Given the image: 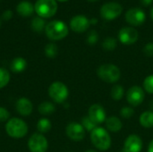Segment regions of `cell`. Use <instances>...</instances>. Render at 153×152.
I'll return each mask as SVG.
<instances>
[{"label":"cell","mask_w":153,"mask_h":152,"mask_svg":"<svg viewBox=\"0 0 153 152\" xmlns=\"http://www.w3.org/2000/svg\"><path fill=\"white\" fill-rule=\"evenodd\" d=\"M69 30L67 25L59 20H54L49 22L45 28V33L47 37L53 40L57 41L65 39L68 35Z\"/></svg>","instance_id":"6da1fadb"},{"label":"cell","mask_w":153,"mask_h":152,"mask_svg":"<svg viewBox=\"0 0 153 152\" xmlns=\"http://www.w3.org/2000/svg\"><path fill=\"white\" fill-rule=\"evenodd\" d=\"M91 141L93 146L101 151H106L111 147V137L109 133L103 127H96L91 132Z\"/></svg>","instance_id":"7a4b0ae2"},{"label":"cell","mask_w":153,"mask_h":152,"mask_svg":"<svg viewBox=\"0 0 153 152\" xmlns=\"http://www.w3.org/2000/svg\"><path fill=\"white\" fill-rule=\"evenodd\" d=\"M6 133L13 139H21L28 133V125L21 118L13 117L7 121L5 125Z\"/></svg>","instance_id":"3957f363"},{"label":"cell","mask_w":153,"mask_h":152,"mask_svg":"<svg viewBox=\"0 0 153 152\" xmlns=\"http://www.w3.org/2000/svg\"><path fill=\"white\" fill-rule=\"evenodd\" d=\"M97 74L103 82L108 83H115L120 79L121 72L120 69L114 64H104L98 68Z\"/></svg>","instance_id":"277c9868"},{"label":"cell","mask_w":153,"mask_h":152,"mask_svg":"<svg viewBox=\"0 0 153 152\" xmlns=\"http://www.w3.org/2000/svg\"><path fill=\"white\" fill-rule=\"evenodd\" d=\"M35 12L41 18H50L57 12V3L56 0H37L34 5Z\"/></svg>","instance_id":"5b68a950"},{"label":"cell","mask_w":153,"mask_h":152,"mask_svg":"<svg viewBox=\"0 0 153 152\" xmlns=\"http://www.w3.org/2000/svg\"><path fill=\"white\" fill-rule=\"evenodd\" d=\"M69 95V90L67 86L61 82H53L48 88V96L56 103H64Z\"/></svg>","instance_id":"8992f818"},{"label":"cell","mask_w":153,"mask_h":152,"mask_svg":"<svg viewBox=\"0 0 153 152\" xmlns=\"http://www.w3.org/2000/svg\"><path fill=\"white\" fill-rule=\"evenodd\" d=\"M123 12V7L117 2H108L100 7V16L106 21H113L119 17Z\"/></svg>","instance_id":"52a82bcc"},{"label":"cell","mask_w":153,"mask_h":152,"mask_svg":"<svg viewBox=\"0 0 153 152\" xmlns=\"http://www.w3.org/2000/svg\"><path fill=\"white\" fill-rule=\"evenodd\" d=\"M28 148L30 152H46L48 148V142L42 133H34L28 141Z\"/></svg>","instance_id":"ba28073f"},{"label":"cell","mask_w":153,"mask_h":152,"mask_svg":"<svg viewBox=\"0 0 153 152\" xmlns=\"http://www.w3.org/2000/svg\"><path fill=\"white\" fill-rule=\"evenodd\" d=\"M145 99V91L143 88L134 85L132 86L126 92V100L132 107H137L141 105Z\"/></svg>","instance_id":"9c48e42d"},{"label":"cell","mask_w":153,"mask_h":152,"mask_svg":"<svg viewBox=\"0 0 153 152\" xmlns=\"http://www.w3.org/2000/svg\"><path fill=\"white\" fill-rule=\"evenodd\" d=\"M146 20V14L141 8H131L126 13V21L131 26H140Z\"/></svg>","instance_id":"30bf717a"},{"label":"cell","mask_w":153,"mask_h":152,"mask_svg":"<svg viewBox=\"0 0 153 152\" xmlns=\"http://www.w3.org/2000/svg\"><path fill=\"white\" fill-rule=\"evenodd\" d=\"M139 39V33L134 27H124L118 32V39L124 45H133Z\"/></svg>","instance_id":"8fae6325"},{"label":"cell","mask_w":153,"mask_h":152,"mask_svg":"<svg viewBox=\"0 0 153 152\" xmlns=\"http://www.w3.org/2000/svg\"><path fill=\"white\" fill-rule=\"evenodd\" d=\"M85 129L83 126L77 122H71L65 128L67 137L74 142H80L85 137Z\"/></svg>","instance_id":"7c38bea8"},{"label":"cell","mask_w":153,"mask_h":152,"mask_svg":"<svg viewBox=\"0 0 153 152\" xmlns=\"http://www.w3.org/2000/svg\"><path fill=\"white\" fill-rule=\"evenodd\" d=\"M91 25L90 20L82 14L74 16L70 21V28L73 31L77 33L85 32Z\"/></svg>","instance_id":"4fadbf2b"},{"label":"cell","mask_w":153,"mask_h":152,"mask_svg":"<svg viewBox=\"0 0 153 152\" xmlns=\"http://www.w3.org/2000/svg\"><path fill=\"white\" fill-rule=\"evenodd\" d=\"M88 116L97 125H101L107 119L105 108L100 104H93L90 107L88 111Z\"/></svg>","instance_id":"5bb4252c"},{"label":"cell","mask_w":153,"mask_h":152,"mask_svg":"<svg viewBox=\"0 0 153 152\" xmlns=\"http://www.w3.org/2000/svg\"><path fill=\"white\" fill-rule=\"evenodd\" d=\"M143 141L137 134H130L124 142V152H141L143 150Z\"/></svg>","instance_id":"9a60e30c"},{"label":"cell","mask_w":153,"mask_h":152,"mask_svg":"<svg viewBox=\"0 0 153 152\" xmlns=\"http://www.w3.org/2000/svg\"><path fill=\"white\" fill-rule=\"evenodd\" d=\"M15 108L19 115H21L22 116H28L32 113L33 105L29 99L21 98L16 101Z\"/></svg>","instance_id":"2e32d148"},{"label":"cell","mask_w":153,"mask_h":152,"mask_svg":"<svg viewBox=\"0 0 153 152\" xmlns=\"http://www.w3.org/2000/svg\"><path fill=\"white\" fill-rule=\"evenodd\" d=\"M16 11L20 15L23 17H28V16H30L35 12V8H34V5L30 2L22 1L17 4Z\"/></svg>","instance_id":"e0dca14e"},{"label":"cell","mask_w":153,"mask_h":152,"mask_svg":"<svg viewBox=\"0 0 153 152\" xmlns=\"http://www.w3.org/2000/svg\"><path fill=\"white\" fill-rule=\"evenodd\" d=\"M105 123H106L107 130L108 132H111V133H117L123 127V124H122L121 120L118 117L114 116L108 117L106 119Z\"/></svg>","instance_id":"ac0fdd59"},{"label":"cell","mask_w":153,"mask_h":152,"mask_svg":"<svg viewBox=\"0 0 153 152\" xmlns=\"http://www.w3.org/2000/svg\"><path fill=\"white\" fill-rule=\"evenodd\" d=\"M27 67V61L23 57H15L11 64V70L14 73H22Z\"/></svg>","instance_id":"d6986e66"},{"label":"cell","mask_w":153,"mask_h":152,"mask_svg":"<svg viewBox=\"0 0 153 152\" xmlns=\"http://www.w3.org/2000/svg\"><path fill=\"white\" fill-rule=\"evenodd\" d=\"M140 124L144 128L153 127V111H145L143 112L139 118Z\"/></svg>","instance_id":"ffe728a7"},{"label":"cell","mask_w":153,"mask_h":152,"mask_svg":"<svg viewBox=\"0 0 153 152\" xmlns=\"http://www.w3.org/2000/svg\"><path fill=\"white\" fill-rule=\"evenodd\" d=\"M38 110H39V114H41L43 116H48V115L53 114L56 111V107L52 102L44 101L39 105Z\"/></svg>","instance_id":"44dd1931"},{"label":"cell","mask_w":153,"mask_h":152,"mask_svg":"<svg viewBox=\"0 0 153 152\" xmlns=\"http://www.w3.org/2000/svg\"><path fill=\"white\" fill-rule=\"evenodd\" d=\"M51 127H52V125H51L50 120L46 117L40 118L37 123V129L39 132V133H48L51 130Z\"/></svg>","instance_id":"7402d4cb"},{"label":"cell","mask_w":153,"mask_h":152,"mask_svg":"<svg viewBox=\"0 0 153 152\" xmlns=\"http://www.w3.org/2000/svg\"><path fill=\"white\" fill-rule=\"evenodd\" d=\"M46 22L44 21L43 18L38 16V17H35L32 21H31V23H30V26H31V29L38 32V33H40L41 31H43L46 28Z\"/></svg>","instance_id":"603a6c76"},{"label":"cell","mask_w":153,"mask_h":152,"mask_svg":"<svg viewBox=\"0 0 153 152\" xmlns=\"http://www.w3.org/2000/svg\"><path fill=\"white\" fill-rule=\"evenodd\" d=\"M125 94V90L123 88L122 85L119 84H116L112 87L111 90H110V95L112 97V99L114 100H120L123 99Z\"/></svg>","instance_id":"cb8c5ba5"},{"label":"cell","mask_w":153,"mask_h":152,"mask_svg":"<svg viewBox=\"0 0 153 152\" xmlns=\"http://www.w3.org/2000/svg\"><path fill=\"white\" fill-rule=\"evenodd\" d=\"M58 53V47L55 43H48L45 47V55L48 58H55Z\"/></svg>","instance_id":"d4e9b609"},{"label":"cell","mask_w":153,"mask_h":152,"mask_svg":"<svg viewBox=\"0 0 153 152\" xmlns=\"http://www.w3.org/2000/svg\"><path fill=\"white\" fill-rule=\"evenodd\" d=\"M10 73L9 72L4 69L0 67V89L4 88L10 82Z\"/></svg>","instance_id":"484cf974"},{"label":"cell","mask_w":153,"mask_h":152,"mask_svg":"<svg viewBox=\"0 0 153 152\" xmlns=\"http://www.w3.org/2000/svg\"><path fill=\"white\" fill-rule=\"evenodd\" d=\"M102 47L107 51H112L117 47V39L112 37H108L102 42Z\"/></svg>","instance_id":"4316f807"},{"label":"cell","mask_w":153,"mask_h":152,"mask_svg":"<svg viewBox=\"0 0 153 152\" xmlns=\"http://www.w3.org/2000/svg\"><path fill=\"white\" fill-rule=\"evenodd\" d=\"M81 125L83 126V128L85 129V131H88V132H92L97 126L96 124H94L91 119L90 117L87 116H84L82 119V123Z\"/></svg>","instance_id":"83f0119b"},{"label":"cell","mask_w":153,"mask_h":152,"mask_svg":"<svg viewBox=\"0 0 153 152\" xmlns=\"http://www.w3.org/2000/svg\"><path fill=\"white\" fill-rule=\"evenodd\" d=\"M143 90L149 94H153V75H149L144 79Z\"/></svg>","instance_id":"f1b7e54d"},{"label":"cell","mask_w":153,"mask_h":152,"mask_svg":"<svg viewBox=\"0 0 153 152\" xmlns=\"http://www.w3.org/2000/svg\"><path fill=\"white\" fill-rule=\"evenodd\" d=\"M99 40V34L96 30H91L88 35H87V39L86 41L89 45H94L98 42Z\"/></svg>","instance_id":"f546056e"},{"label":"cell","mask_w":153,"mask_h":152,"mask_svg":"<svg viewBox=\"0 0 153 152\" xmlns=\"http://www.w3.org/2000/svg\"><path fill=\"white\" fill-rule=\"evenodd\" d=\"M134 114V110L132 107H124L120 110V115L123 118L129 119L131 118Z\"/></svg>","instance_id":"4dcf8cb0"},{"label":"cell","mask_w":153,"mask_h":152,"mask_svg":"<svg viewBox=\"0 0 153 152\" xmlns=\"http://www.w3.org/2000/svg\"><path fill=\"white\" fill-rule=\"evenodd\" d=\"M9 117H10L9 111L4 108L0 107V123H4L5 121H8Z\"/></svg>","instance_id":"1f68e13d"},{"label":"cell","mask_w":153,"mask_h":152,"mask_svg":"<svg viewBox=\"0 0 153 152\" xmlns=\"http://www.w3.org/2000/svg\"><path fill=\"white\" fill-rule=\"evenodd\" d=\"M143 53L149 57L153 56V42H150L145 45V47H143Z\"/></svg>","instance_id":"d6a6232c"},{"label":"cell","mask_w":153,"mask_h":152,"mask_svg":"<svg viewBox=\"0 0 153 152\" xmlns=\"http://www.w3.org/2000/svg\"><path fill=\"white\" fill-rule=\"evenodd\" d=\"M12 16H13V13H12L11 10H5V11L3 13V14H2L3 19L5 20V21H9V20L12 18Z\"/></svg>","instance_id":"836d02e7"},{"label":"cell","mask_w":153,"mask_h":152,"mask_svg":"<svg viewBox=\"0 0 153 152\" xmlns=\"http://www.w3.org/2000/svg\"><path fill=\"white\" fill-rule=\"evenodd\" d=\"M153 0H141V3L143 6H149L152 4Z\"/></svg>","instance_id":"e575fe53"},{"label":"cell","mask_w":153,"mask_h":152,"mask_svg":"<svg viewBox=\"0 0 153 152\" xmlns=\"http://www.w3.org/2000/svg\"><path fill=\"white\" fill-rule=\"evenodd\" d=\"M148 152H153V140L151 141V142L148 146Z\"/></svg>","instance_id":"d590c367"},{"label":"cell","mask_w":153,"mask_h":152,"mask_svg":"<svg viewBox=\"0 0 153 152\" xmlns=\"http://www.w3.org/2000/svg\"><path fill=\"white\" fill-rule=\"evenodd\" d=\"M90 22H91V24H95V23H97V22H98V20H97V19H95V18H92V19H91V20H90Z\"/></svg>","instance_id":"8d00e7d4"},{"label":"cell","mask_w":153,"mask_h":152,"mask_svg":"<svg viewBox=\"0 0 153 152\" xmlns=\"http://www.w3.org/2000/svg\"><path fill=\"white\" fill-rule=\"evenodd\" d=\"M151 17H152V19L153 20V7L152 8V10H151Z\"/></svg>","instance_id":"74e56055"},{"label":"cell","mask_w":153,"mask_h":152,"mask_svg":"<svg viewBox=\"0 0 153 152\" xmlns=\"http://www.w3.org/2000/svg\"><path fill=\"white\" fill-rule=\"evenodd\" d=\"M85 152H98V151H96L95 150H88V151H86Z\"/></svg>","instance_id":"f35d334b"},{"label":"cell","mask_w":153,"mask_h":152,"mask_svg":"<svg viewBox=\"0 0 153 152\" xmlns=\"http://www.w3.org/2000/svg\"><path fill=\"white\" fill-rule=\"evenodd\" d=\"M87 1H89V2H96L98 0H87Z\"/></svg>","instance_id":"ab89813d"},{"label":"cell","mask_w":153,"mask_h":152,"mask_svg":"<svg viewBox=\"0 0 153 152\" xmlns=\"http://www.w3.org/2000/svg\"><path fill=\"white\" fill-rule=\"evenodd\" d=\"M57 1H59V2H66L68 0H57Z\"/></svg>","instance_id":"60d3db41"},{"label":"cell","mask_w":153,"mask_h":152,"mask_svg":"<svg viewBox=\"0 0 153 152\" xmlns=\"http://www.w3.org/2000/svg\"><path fill=\"white\" fill-rule=\"evenodd\" d=\"M0 27H1V21H0Z\"/></svg>","instance_id":"b9f144b4"}]
</instances>
